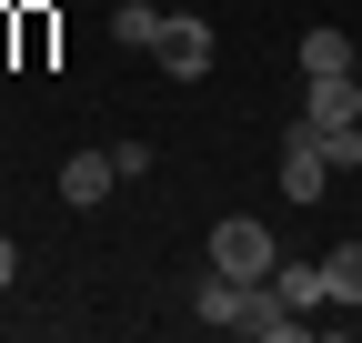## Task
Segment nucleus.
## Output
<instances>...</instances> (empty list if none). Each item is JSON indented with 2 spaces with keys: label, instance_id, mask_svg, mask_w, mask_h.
I'll return each mask as SVG.
<instances>
[{
  "label": "nucleus",
  "instance_id": "39448f33",
  "mask_svg": "<svg viewBox=\"0 0 362 343\" xmlns=\"http://www.w3.org/2000/svg\"><path fill=\"white\" fill-rule=\"evenodd\" d=\"M302 121H312V132H332V121H362V81H352V71L302 81Z\"/></svg>",
  "mask_w": 362,
  "mask_h": 343
},
{
  "label": "nucleus",
  "instance_id": "1a4fd4ad",
  "mask_svg": "<svg viewBox=\"0 0 362 343\" xmlns=\"http://www.w3.org/2000/svg\"><path fill=\"white\" fill-rule=\"evenodd\" d=\"M322 71H352V40L322 21V30H302V81H322Z\"/></svg>",
  "mask_w": 362,
  "mask_h": 343
},
{
  "label": "nucleus",
  "instance_id": "f03ea898",
  "mask_svg": "<svg viewBox=\"0 0 362 343\" xmlns=\"http://www.w3.org/2000/svg\"><path fill=\"white\" fill-rule=\"evenodd\" d=\"M272 263H282V242H272L252 212H232V223L211 232V273H232V283H272Z\"/></svg>",
  "mask_w": 362,
  "mask_h": 343
},
{
  "label": "nucleus",
  "instance_id": "6e6552de",
  "mask_svg": "<svg viewBox=\"0 0 362 343\" xmlns=\"http://www.w3.org/2000/svg\"><path fill=\"white\" fill-rule=\"evenodd\" d=\"M161 21H171V11H151V0H121V11H111V40H121V51H151Z\"/></svg>",
  "mask_w": 362,
  "mask_h": 343
},
{
  "label": "nucleus",
  "instance_id": "9b49d317",
  "mask_svg": "<svg viewBox=\"0 0 362 343\" xmlns=\"http://www.w3.org/2000/svg\"><path fill=\"white\" fill-rule=\"evenodd\" d=\"M302 132H312V121H302ZM312 142H322L332 172H362V121H332V132H312Z\"/></svg>",
  "mask_w": 362,
  "mask_h": 343
},
{
  "label": "nucleus",
  "instance_id": "0eeeda50",
  "mask_svg": "<svg viewBox=\"0 0 362 343\" xmlns=\"http://www.w3.org/2000/svg\"><path fill=\"white\" fill-rule=\"evenodd\" d=\"M272 293H282L292 313H322V303H332V283H322V263H272Z\"/></svg>",
  "mask_w": 362,
  "mask_h": 343
},
{
  "label": "nucleus",
  "instance_id": "7ed1b4c3",
  "mask_svg": "<svg viewBox=\"0 0 362 343\" xmlns=\"http://www.w3.org/2000/svg\"><path fill=\"white\" fill-rule=\"evenodd\" d=\"M151 71H161V81H202V71H211V21L171 11V21H161V40H151Z\"/></svg>",
  "mask_w": 362,
  "mask_h": 343
},
{
  "label": "nucleus",
  "instance_id": "20e7f679",
  "mask_svg": "<svg viewBox=\"0 0 362 343\" xmlns=\"http://www.w3.org/2000/svg\"><path fill=\"white\" fill-rule=\"evenodd\" d=\"M111 182H121V162H111V152H61V202H71V212H101Z\"/></svg>",
  "mask_w": 362,
  "mask_h": 343
},
{
  "label": "nucleus",
  "instance_id": "ddd939ff",
  "mask_svg": "<svg viewBox=\"0 0 362 343\" xmlns=\"http://www.w3.org/2000/svg\"><path fill=\"white\" fill-rule=\"evenodd\" d=\"M11 40H21V21H11V11H0V51H11Z\"/></svg>",
  "mask_w": 362,
  "mask_h": 343
},
{
  "label": "nucleus",
  "instance_id": "423d86ee",
  "mask_svg": "<svg viewBox=\"0 0 362 343\" xmlns=\"http://www.w3.org/2000/svg\"><path fill=\"white\" fill-rule=\"evenodd\" d=\"M282 192L292 202H322L332 192V162H322V142H312L302 121H292V142H282Z\"/></svg>",
  "mask_w": 362,
  "mask_h": 343
},
{
  "label": "nucleus",
  "instance_id": "f8f14e48",
  "mask_svg": "<svg viewBox=\"0 0 362 343\" xmlns=\"http://www.w3.org/2000/svg\"><path fill=\"white\" fill-rule=\"evenodd\" d=\"M11 283H21V242L0 232V293H11Z\"/></svg>",
  "mask_w": 362,
  "mask_h": 343
},
{
  "label": "nucleus",
  "instance_id": "f257e3e1",
  "mask_svg": "<svg viewBox=\"0 0 362 343\" xmlns=\"http://www.w3.org/2000/svg\"><path fill=\"white\" fill-rule=\"evenodd\" d=\"M192 323H211V333H252V343H292V333H302V313H292L272 283H232V273H202Z\"/></svg>",
  "mask_w": 362,
  "mask_h": 343
},
{
  "label": "nucleus",
  "instance_id": "9d476101",
  "mask_svg": "<svg viewBox=\"0 0 362 343\" xmlns=\"http://www.w3.org/2000/svg\"><path fill=\"white\" fill-rule=\"evenodd\" d=\"M322 283H332V303H362V232H352V242H332Z\"/></svg>",
  "mask_w": 362,
  "mask_h": 343
}]
</instances>
